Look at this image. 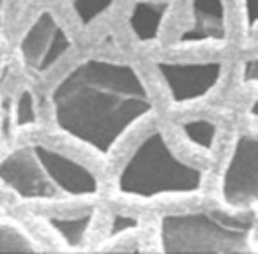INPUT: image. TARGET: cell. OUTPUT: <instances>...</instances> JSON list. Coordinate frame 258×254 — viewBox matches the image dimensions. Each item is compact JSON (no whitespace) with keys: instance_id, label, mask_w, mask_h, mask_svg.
I'll return each instance as SVG.
<instances>
[{"instance_id":"cell-1","label":"cell","mask_w":258,"mask_h":254,"mask_svg":"<svg viewBox=\"0 0 258 254\" xmlns=\"http://www.w3.org/2000/svg\"><path fill=\"white\" fill-rule=\"evenodd\" d=\"M48 101L57 133L101 162L110 161L129 134L158 115L140 69L104 55L76 60L51 85Z\"/></svg>"},{"instance_id":"cell-2","label":"cell","mask_w":258,"mask_h":254,"mask_svg":"<svg viewBox=\"0 0 258 254\" xmlns=\"http://www.w3.org/2000/svg\"><path fill=\"white\" fill-rule=\"evenodd\" d=\"M0 186L22 203L85 205L103 193L97 173L41 140H30L0 157Z\"/></svg>"},{"instance_id":"cell-3","label":"cell","mask_w":258,"mask_h":254,"mask_svg":"<svg viewBox=\"0 0 258 254\" xmlns=\"http://www.w3.org/2000/svg\"><path fill=\"white\" fill-rule=\"evenodd\" d=\"M207 168L186 161L172 147L163 127L149 129L120 162L113 196L133 205L195 200L205 193Z\"/></svg>"},{"instance_id":"cell-4","label":"cell","mask_w":258,"mask_h":254,"mask_svg":"<svg viewBox=\"0 0 258 254\" xmlns=\"http://www.w3.org/2000/svg\"><path fill=\"white\" fill-rule=\"evenodd\" d=\"M256 215L232 214L221 208H186L159 215L158 249L166 254H244L256 252Z\"/></svg>"},{"instance_id":"cell-5","label":"cell","mask_w":258,"mask_h":254,"mask_svg":"<svg viewBox=\"0 0 258 254\" xmlns=\"http://www.w3.org/2000/svg\"><path fill=\"white\" fill-rule=\"evenodd\" d=\"M152 71L175 110L197 106L221 87L226 64L221 58H166L156 57Z\"/></svg>"},{"instance_id":"cell-6","label":"cell","mask_w":258,"mask_h":254,"mask_svg":"<svg viewBox=\"0 0 258 254\" xmlns=\"http://www.w3.org/2000/svg\"><path fill=\"white\" fill-rule=\"evenodd\" d=\"M219 200L232 214L254 212L258 205V138L253 133L235 136L219 173Z\"/></svg>"},{"instance_id":"cell-7","label":"cell","mask_w":258,"mask_h":254,"mask_svg":"<svg viewBox=\"0 0 258 254\" xmlns=\"http://www.w3.org/2000/svg\"><path fill=\"white\" fill-rule=\"evenodd\" d=\"M73 48V37L55 11L44 8L36 13L18 43L23 64L36 74H44Z\"/></svg>"},{"instance_id":"cell-8","label":"cell","mask_w":258,"mask_h":254,"mask_svg":"<svg viewBox=\"0 0 258 254\" xmlns=\"http://www.w3.org/2000/svg\"><path fill=\"white\" fill-rule=\"evenodd\" d=\"M230 36L228 0H187V23L179 29L170 50H223Z\"/></svg>"},{"instance_id":"cell-9","label":"cell","mask_w":258,"mask_h":254,"mask_svg":"<svg viewBox=\"0 0 258 254\" xmlns=\"http://www.w3.org/2000/svg\"><path fill=\"white\" fill-rule=\"evenodd\" d=\"M175 8L177 0H135L125 15V29L140 46H158Z\"/></svg>"},{"instance_id":"cell-10","label":"cell","mask_w":258,"mask_h":254,"mask_svg":"<svg viewBox=\"0 0 258 254\" xmlns=\"http://www.w3.org/2000/svg\"><path fill=\"white\" fill-rule=\"evenodd\" d=\"M97 214L99 207L96 203H85L82 208L73 212L41 214L37 215V221L46 226L64 250H83L89 245Z\"/></svg>"},{"instance_id":"cell-11","label":"cell","mask_w":258,"mask_h":254,"mask_svg":"<svg viewBox=\"0 0 258 254\" xmlns=\"http://www.w3.org/2000/svg\"><path fill=\"white\" fill-rule=\"evenodd\" d=\"M177 131L184 143L191 150L198 152L204 157H211L219 143V125L207 117L180 118L177 122Z\"/></svg>"},{"instance_id":"cell-12","label":"cell","mask_w":258,"mask_h":254,"mask_svg":"<svg viewBox=\"0 0 258 254\" xmlns=\"http://www.w3.org/2000/svg\"><path fill=\"white\" fill-rule=\"evenodd\" d=\"M32 233L15 219H0V252H41Z\"/></svg>"},{"instance_id":"cell-13","label":"cell","mask_w":258,"mask_h":254,"mask_svg":"<svg viewBox=\"0 0 258 254\" xmlns=\"http://www.w3.org/2000/svg\"><path fill=\"white\" fill-rule=\"evenodd\" d=\"M144 228V221L142 217L135 214H127V212H111L110 221H108L106 231L103 236V249L104 245H113V243H122L125 240L133 238Z\"/></svg>"},{"instance_id":"cell-14","label":"cell","mask_w":258,"mask_h":254,"mask_svg":"<svg viewBox=\"0 0 258 254\" xmlns=\"http://www.w3.org/2000/svg\"><path fill=\"white\" fill-rule=\"evenodd\" d=\"M118 0H69V8L76 23L82 29L92 27L97 20L106 16Z\"/></svg>"},{"instance_id":"cell-15","label":"cell","mask_w":258,"mask_h":254,"mask_svg":"<svg viewBox=\"0 0 258 254\" xmlns=\"http://www.w3.org/2000/svg\"><path fill=\"white\" fill-rule=\"evenodd\" d=\"M15 125L20 131H32L39 125V111L34 92L25 87L20 90L15 103Z\"/></svg>"},{"instance_id":"cell-16","label":"cell","mask_w":258,"mask_h":254,"mask_svg":"<svg viewBox=\"0 0 258 254\" xmlns=\"http://www.w3.org/2000/svg\"><path fill=\"white\" fill-rule=\"evenodd\" d=\"M239 2V15L242 23V32L246 37H254L258 25L256 0H237Z\"/></svg>"},{"instance_id":"cell-17","label":"cell","mask_w":258,"mask_h":254,"mask_svg":"<svg viewBox=\"0 0 258 254\" xmlns=\"http://www.w3.org/2000/svg\"><path fill=\"white\" fill-rule=\"evenodd\" d=\"M240 79H242V85L246 87H254L258 79V60L256 55H249V57L244 58L242 69H240Z\"/></svg>"},{"instance_id":"cell-18","label":"cell","mask_w":258,"mask_h":254,"mask_svg":"<svg viewBox=\"0 0 258 254\" xmlns=\"http://www.w3.org/2000/svg\"><path fill=\"white\" fill-rule=\"evenodd\" d=\"M8 4H9V0H0V29L4 27V22H6V9H8Z\"/></svg>"}]
</instances>
